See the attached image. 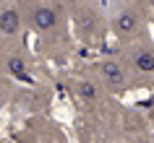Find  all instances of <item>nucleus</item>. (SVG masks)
Here are the masks:
<instances>
[{"label":"nucleus","instance_id":"obj_3","mask_svg":"<svg viewBox=\"0 0 154 143\" xmlns=\"http://www.w3.org/2000/svg\"><path fill=\"white\" fill-rule=\"evenodd\" d=\"M18 29H21V16H18V10H13V8L0 10V31L11 37V34H18Z\"/></svg>","mask_w":154,"mask_h":143},{"label":"nucleus","instance_id":"obj_6","mask_svg":"<svg viewBox=\"0 0 154 143\" xmlns=\"http://www.w3.org/2000/svg\"><path fill=\"white\" fill-rule=\"evenodd\" d=\"M8 70L13 73V76H18V78H26V65H24V60L16 57V55L8 60Z\"/></svg>","mask_w":154,"mask_h":143},{"label":"nucleus","instance_id":"obj_4","mask_svg":"<svg viewBox=\"0 0 154 143\" xmlns=\"http://www.w3.org/2000/svg\"><path fill=\"white\" fill-rule=\"evenodd\" d=\"M112 26H115V31H118V34H133V31H136V26H138V18L133 16L131 10H120V13L115 16Z\"/></svg>","mask_w":154,"mask_h":143},{"label":"nucleus","instance_id":"obj_7","mask_svg":"<svg viewBox=\"0 0 154 143\" xmlns=\"http://www.w3.org/2000/svg\"><path fill=\"white\" fill-rule=\"evenodd\" d=\"M79 96L86 99V102H94V99H97V86L89 83V81H84L81 86H79Z\"/></svg>","mask_w":154,"mask_h":143},{"label":"nucleus","instance_id":"obj_2","mask_svg":"<svg viewBox=\"0 0 154 143\" xmlns=\"http://www.w3.org/2000/svg\"><path fill=\"white\" fill-rule=\"evenodd\" d=\"M102 76H105V81H107L110 88H123L125 86V70H123L115 60H107V63L102 65Z\"/></svg>","mask_w":154,"mask_h":143},{"label":"nucleus","instance_id":"obj_1","mask_svg":"<svg viewBox=\"0 0 154 143\" xmlns=\"http://www.w3.org/2000/svg\"><path fill=\"white\" fill-rule=\"evenodd\" d=\"M32 24L39 29V31H50L57 26V10L52 5H39V8L32 10Z\"/></svg>","mask_w":154,"mask_h":143},{"label":"nucleus","instance_id":"obj_5","mask_svg":"<svg viewBox=\"0 0 154 143\" xmlns=\"http://www.w3.org/2000/svg\"><path fill=\"white\" fill-rule=\"evenodd\" d=\"M133 65L141 73H154V55L149 49H136L133 52Z\"/></svg>","mask_w":154,"mask_h":143}]
</instances>
